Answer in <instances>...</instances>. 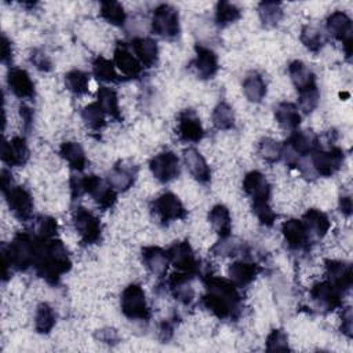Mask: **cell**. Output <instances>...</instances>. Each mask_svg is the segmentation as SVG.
Segmentation results:
<instances>
[{"mask_svg": "<svg viewBox=\"0 0 353 353\" xmlns=\"http://www.w3.org/2000/svg\"><path fill=\"white\" fill-rule=\"evenodd\" d=\"M72 262L66 247L58 239H37V250L33 262L34 272L48 284H57L70 270Z\"/></svg>", "mask_w": 353, "mask_h": 353, "instance_id": "7a4b0ae2", "label": "cell"}, {"mask_svg": "<svg viewBox=\"0 0 353 353\" xmlns=\"http://www.w3.org/2000/svg\"><path fill=\"white\" fill-rule=\"evenodd\" d=\"M97 97H98V103L101 105V108L103 109V112L110 116L113 120L116 121H121V112H120V106H119V99H117V94L114 90L106 87V85H101L97 91Z\"/></svg>", "mask_w": 353, "mask_h": 353, "instance_id": "836d02e7", "label": "cell"}, {"mask_svg": "<svg viewBox=\"0 0 353 353\" xmlns=\"http://www.w3.org/2000/svg\"><path fill=\"white\" fill-rule=\"evenodd\" d=\"M353 316H352V309L346 307L342 313V324H341V330L345 335L352 336V330H353V321H352Z\"/></svg>", "mask_w": 353, "mask_h": 353, "instance_id": "f5cc1de1", "label": "cell"}, {"mask_svg": "<svg viewBox=\"0 0 353 353\" xmlns=\"http://www.w3.org/2000/svg\"><path fill=\"white\" fill-rule=\"evenodd\" d=\"M134 55L145 68H153L159 59V48L156 40L150 37H137L131 41Z\"/></svg>", "mask_w": 353, "mask_h": 353, "instance_id": "d4e9b609", "label": "cell"}, {"mask_svg": "<svg viewBox=\"0 0 353 353\" xmlns=\"http://www.w3.org/2000/svg\"><path fill=\"white\" fill-rule=\"evenodd\" d=\"M99 15L110 25L123 26L127 18L124 7L117 1H102Z\"/></svg>", "mask_w": 353, "mask_h": 353, "instance_id": "ab89813d", "label": "cell"}, {"mask_svg": "<svg viewBox=\"0 0 353 353\" xmlns=\"http://www.w3.org/2000/svg\"><path fill=\"white\" fill-rule=\"evenodd\" d=\"M243 189L251 197L252 204L269 203L270 185L262 172L256 170L247 172L243 179Z\"/></svg>", "mask_w": 353, "mask_h": 353, "instance_id": "e0dca14e", "label": "cell"}, {"mask_svg": "<svg viewBox=\"0 0 353 353\" xmlns=\"http://www.w3.org/2000/svg\"><path fill=\"white\" fill-rule=\"evenodd\" d=\"M113 63L114 66L124 74L125 77L135 79L142 72V65L137 59V57L130 51L127 44L119 43L113 52Z\"/></svg>", "mask_w": 353, "mask_h": 353, "instance_id": "d6986e66", "label": "cell"}, {"mask_svg": "<svg viewBox=\"0 0 353 353\" xmlns=\"http://www.w3.org/2000/svg\"><path fill=\"white\" fill-rule=\"evenodd\" d=\"M7 205L12 215L22 222L30 221L33 216V197L30 192L19 185H11L3 190Z\"/></svg>", "mask_w": 353, "mask_h": 353, "instance_id": "52a82bcc", "label": "cell"}, {"mask_svg": "<svg viewBox=\"0 0 353 353\" xmlns=\"http://www.w3.org/2000/svg\"><path fill=\"white\" fill-rule=\"evenodd\" d=\"M258 14L263 25L276 26L283 18V7L277 1H262L258 6Z\"/></svg>", "mask_w": 353, "mask_h": 353, "instance_id": "7bdbcfd3", "label": "cell"}, {"mask_svg": "<svg viewBox=\"0 0 353 353\" xmlns=\"http://www.w3.org/2000/svg\"><path fill=\"white\" fill-rule=\"evenodd\" d=\"M142 261L150 273L157 277H163L167 273L170 263L168 254L165 250L157 245H149L142 248Z\"/></svg>", "mask_w": 353, "mask_h": 353, "instance_id": "603a6c76", "label": "cell"}, {"mask_svg": "<svg viewBox=\"0 0 353 353\" xmlns=\"http://www.w3.org/2000/svg\"><path fill=\"white\" fill-rule=\"evenodd\" d=\"M319 99H320V92L316 88H312V90H306V91H302L299 92V110H302L303 113H310L312 110L316 109L317 103H319Z\"/></svg>", "mask_w": 353, "mask_h": 353, "instance_id": "681fc988", "label": "cell"}, {"mask_svg": "<svg viewBox=\"0 0 353 353\" xmlns=\"http://www.w3.org/2000/svg\"><path fill=\"white\" fill-rule=\"evenodd\" d=\"M302 222L309 233L310 237H317V239H321L327 234V232L330 230V226H331V222L328 219V216L317 210V208H310L305 212L303 218H302Z\"/></svg>", "mask_w": 353, "mask_h": 353, "instance_id": "83f0119b", "label": "cell"}, {"mask_svg": "<svg viewBox=\"0 0 353 353\" xmlns=\"http://www.w3.org/2000/svg\"><path fill=\"white\" fill-rule=\"evenodd\" d=\"M281 233L284 236V240L290 250L294 251H302L309 247L310 236L302 222V219L291 218L281 225Z\"/></svg>", "mask_w": 353, "mask_h": 353, "instance_id": "5bb4252c", "label": "cell"}, {"mask_svg": "<svg viewBox=\"0 0 353 353\" xmlns=\"http://www.w3.org/2000/svg\"><path fill=\"white\" fill-rule=\"evenodd\" d=\"M266 350H290L287 334L283 330H273L266 338Z\"/></svg>", "mask_w": 353, "mask_h": 353, "instance_id": "c3c4849f", "label": "cell"}, {"mask_svg": "<svg viewBox=\"0 0 353 353\" xmlns=\"http://www.w3.org/2000/svg\"><path fill=\"white\" fill-rule=\"evenodd\" d=\"M325 273L328 276V281L334 284L342 294L349 291L353 283L352 266L343 261L328 259L325 261Z\"/></svg>", "mask_w": 353, "mask_h": 353, "instance_id": "ac0fdd59", "label": "cell"}, {"mask_svg": "<svg viewBox=\"0 0 353 353\" xmlns=\"http://www.w3.org/2000/svg\"><path fill=\"white\" fill-rule=\"evenodd\" d=\"M343 163V152L339 148H331L328 150L316 149L310 153V161L313 171L321 176L334 175Z\"/></svg>", "mask_w": 353, "mask_h": 353, "instance_id": "ba28073f", "label": "cell"}, {"mask_svg": "<svg viewBox=\"0 0 353 353\" xmlns=\"http://www.w3.org/2000/svg\"><path fill=\"white\" fill-rule=\"evenodd\" d=\"M73 225L77 230L80 240L85 245L97 244L102 237V225L99 219L87 208L77 207L73 211Z\"/></svg>", "mask_w": 353, "mask_h": 353, "instance_id": "8992f818", "label": "cell"}, {"mask_svg": "<svg viewBox=\"0 0 353 353\" xmlns=\"http://www.w3.org/2000/svg\"><path fill=\"white\" fill-rule=\"evenodd\" d=\"M55 321H57V314H55L54 309L46 302L39 303V306L36 307V313H34L36 331L39 334H48L54 328Z\"/></svg>", "mask_w": 353, "mask_h": 353, "instance_id": "d590c367", "label": "cell"}, {"mask_svg": "<svg viewBox=\"0 0 353 353\" xmlns=\"http://www.w3.org/2000/svg\"><path fill=\"white\" fill-rule=\"evenodd\" d=\"M178 137L183 142H199L204 137V128L197 113L192 109H185L178 114Z\"/></svg>", "mask_w": 353, "mask_h": 353, "instance_id": "4fadbf2b", "label": "cell"}, {"mask_svg": "<svg viewBox=\"0 0 353 353\" xmlns=\"http://www.w3.org/2000/svg\"><path fill=\"white\" fill-rule=\"evenodd\" d=\"M59 154L69 164V167L72 170L81 172L85 168L87 157H85L84 149L81 148L80 143L72 142V141L63 142L59 148Z\"/></svg>", "mask_w": 353, "mask_h": 353, "instance_id": "f1b7e54d", "label": "cell"}, {"mask_svg": "<svg viewBox=\"0 0 353 353\" xmlns=\"http://www.w3.org/2000/svg\"><path fill=\"white\" fill-rule=\"evenodd\" d=\"M205 294L201 298L203 306L221 320L236 319L240 313L241 296L237 287L226 279L208 276L204 280Z\"/></svg>", "mask_w": 353, "mask_h": 353, "instance_id": "6da1fadb", "label": "cell"}, {"mask_svg": "<svg viewBox=\"0 0 353 353\" xmlns=\"http://www.w3.org/2000/svg\"><path fill=\"white\" fill-rule=\"evenodd\" d=\"M301 41L309 51L317 52L325 44V36L316 26L307 25V26H303V29L301 30Z\"/></svg>", "mask_w": 353, "mask_h": 353, "instance_id": "f6af8a7d", "label": "cell"}, {"mask_svg": "<svg viewBox=\"0 0 353 353\" xmlns=\"http://www.w3.org/2000/svg\"><path fill=\"white\" fill-rule=\"evenodd\" d=\"M149 168H150L152 174L154 175V178L163 183L171 182L181 172L179 159L176 157V154L174 152H170V150L156 154L150 160Z\"/></svg>", "mask_w": 353, "mask_h": 353, "instance_id": "30bf717a", "label": "cell"}, {"mask_svg": "<svg viewBox=\"0 0 353 353\" xmlns=\"http://www.w3.org/2000/svg\"><path fill=\"white\" fill-rule=\"evenodd\" d=\"M7 84L11 92L21 99H30L34 97V84L25 69L11 68L7 74Z\"/></svg>", "mask_w": 353, "mask_h": 353, "instance_id": "ffe728a7", "label": "cell"}, {"mask_svg": "<svg viewBox=\"0 0 353 353\" xmlns=\"http://www.w3.org/2000/svg\"><path fill=\"white\" fill-rule=\"evenodd\" d=\"M327 30L330 32V34L342 41L343 46V51L346 54V57L349 58L352 55V19L342 11H335L332 14L328 15L327 18Z\"/></svg>", "mask_w": 353, "mask_h": 353, "instance_id": "7c38bea8", "label": "cell"}, {"mask_svg": "<svg viewBox=\"0 0 353 353\" xmlns=\"http://www.w3.org/2000/svg\"><path fill=\"white\" fill-rule=\"evenodd\" d=\"M58 233V222L48 215H40L33 221L32 234L37 239H54Z\"/></svg>", "mask_w": 353, "mask_h": 353, "instance_id": "60d3db41", "label": "cell"}, {"mask_svg": "<svg viewBox=\"0 0 353 353\" xmlns=\"http://www.w3.org/2000/svg\"><path fill=\"white\" fill-rule=\"evenodd\" d=\"M353 210V204H352V199L349 196H343L339 199V211L345 215L349 216L352 214Z\"/></svg>", "mask_w": 353, "mask_h": 353, "instance_id": "9f6ffc18", "label": "cell"}, {"mask_svg": "<svg viewBox=\"0 0 353 353\" xmlns=\"http://www.w3.org/2000/svg\"><path fill=\"white\" fill-rule=\"evenodd\" d=\"M92 74L97 77V80L103 83H114L119 80L114 63L101 55L92 61Z\"/></svg>", "mask_w": 353, "mask_h": 353, "instance_id": "74e56055", "label": "cell"}, {"mask_svg": "<svg viewBox=\"0 0 353 353\" xmlns=\"http://www.w3.org/2000/svg\"><path fill=\"white\" fill-rule=\"evenodd\" d=\"M30 62L33 63V66L41 72H50L52 68L51 59L48 58V55L46 52H43L41 50H33L30 52Z\"/></svg>", "mask_w": 353, "mask_h": 353, "instance_id": "816d5d0a", "label": "cell"}, {"mask_svg": "<svg viewBox=\"0 0 353 353\" xmlns=\"http://www.w3.org/2000/svg\"><path fill=\"white\" fill-rule=\"evenodd\" d=\"M252 211L258 221L265 226H272L276 221V214L273 212L269 203H258L252 204Z\"/></svg>", "mask_w": 353, "mask_h": 353, "instance_id": "f907efd6", "label": "cell"}, {"mask_svg": "<svg viewBox=\"0 0 353 353\" xmlns=\"http://www.w3.org/2000/svg\"><path fill=\"white\" fill-rule=\"evenodd\" d=\"M192 277L193 274L179 272L171 274V277L168 279V285L172 296L183 305H190L194 299V290L190 284Z\"/></svg>", "mask_w": 353, "mask_h": 353, "instance_id": "cb8c5ba5", "label": "cell"}, {"mask_svg": "<svg viewBox=\"0 0 353 353\" xmlns=\"http://www.w3.org/2000/svg\"><path fill=\"white\" fill-rule=\"evenodd\" d=\"M288 74L298 92L317 87L313 72L302 61H292L288 65Z\"/></svg>", "mask_w": 353, "mask_h": 353, "instance_id": "4316f807", "label": "cell"}, {"mask_svg": "<svg viewBox=\"0 0 353 353\" xmlns=\"http://www.w3.org/2000/svg\"><path fill=\"white\" fill-rule=\"evenodd\" d=\"M183 161L190 175L200 183H208L211 179V170L199 150L188 148L183 152Z\"/></svg>", "mask_w": 353, "mask_h": 353, "instance_id": "7402d4cb", "label": "cell"}, {"mask_svg": "<svg viewBox=\"0 0 353 353\" xmlns=\"http://www.w3.org/2000/svg\"><path fill=\"white\" fill-rule=\"evenodd\" d=\"M120 306L123 314L130 320H149L150 317L146 296L139 284H130L123 290Z\"/></svg>", "mask_w": 353, "mask_h": 353, "instance_id": "277c9868", "label": "cell"}, {"mask_svg": "<svg viewBox=\"0 0 353 353\" xmlns=\"http://www.w3.org/2000/svg\"><path fill=\"white\" fill-rule=\"evenodd\" d=\"M194 51L196 57L193 59V66L196 73L200 79H212L219 69L216 54L211 48L200 44L194 47Z\"/></svg>", "mask_w": 353, "mask_h": 353, "instance_id": "44dd1931", "label": "cell"}, {"mask_svg": "<svg viewBox=\"0 0 353 353\" xmlns=\"http://www.w3.org/2000/svg\"><path fill=\"white\" fill-rule=\"evenodd\" d=\"M1 160L10 167H21L29 160V148L23 137H14L1 143Z\"/></svg>", "mask_w": 353, "mask_h": 353, "instance_id": "2e32d148", "label": "cell"}, {"mask_svg": "<svg viewBox=\"0 0 353 353\" xmlns=\"http://www.w3.org/2000/svg\"><path fill=\"white\" fill-rule=\"evenodd\" d=\"M243 92L250 102H261L266 95V83L263 77L256 72L250 73L243 81Z\"/></svg>", "mask_w": 353, "mask_h": 353, "instance_id": "e575fe53", "label": "cell"}, {"mask_svg": "<svg viewBox=\"0 0 353 353\" xmlns=\"http://www.w3.org/2000/svg\"><path fill=\"white\" fill-rule=\"evenodd\" d=\"M170 263L183 273L194 274L199 270V259L188 241H176L168 250Z\"/></svg>", "mask_w": 353, "mask_h": 353, "instance_id": "8fae6325", "label": "cell"}, {"mask_svg": "<svg viewBox=\"0 0 353 353\" xmlns=\"http://www.w3.org/2000/svg\"><path fill=\"white\" fill-rule=\"evenodd\" d=\"M241 250H243V244L239 240L228 236V237L219 239V241H216L215 245L211 248V252L214 255H221V256H233V255H237Z\"/></svg>", "mask_w": 353, "mask_h": 353, "instance_id": "7dc6e473", "label": "cell"}, {"mask_svg": "<svg viewBox=\"0 0 353 353\" xmlns=\"http://www.w3.org/2000/svg\"><path fill=\"white\" fill-rule=\"evenodd\" d=\"M153 211L163 223L181 221V219H185L188 215L179 197L171 192H165L160 194L153 201Z\"/></svg>", "mask_w": 353, "mask_h": 353, "instance_id": "9c48e42d", "label": "cell"}, {"mask_svg": "<svg viewBox=\"0 0 353 353\" xmlns=\"http://www.w3.org/2000/svg\"><path fill=\"white\" fill-rule=\"evenodd\" d=\"M212 124L218 130H230L234 125L233 109L226 102H219L212 112Z\"/></svg>", "mask_w": 353, "mask_h": 353, "instance_id": "ee69618b", "label": "cell"}, {"mask_svg": "<svg viewBox=\"0 0 353 353\" xmlns=\"http://www.w3.org/2000/svg\"><path fill=\"white\" fill-rule=\"evenodd\" d=\"M283 145L273 138H263L258 145V154L268 163H274L281 157Z\"/></svg>", "mask_w": 353, "mask_h": 353, "instance_id": "bcb514c9", "label": "cell"}, {"mask_svg": "<svg viewBox=\"0 0 353 353\" xmlns=\"http://www.w3.org/2000/svg\"><path fill=\"white\" fill-rule=\"evenodd\" d=\"M19 114H21V119L25 124V128H29L30 124H32V120H33V114H32V109L28 108L26 105H21L19 106Z\"/></svg>", "mask_w": 353, "mask_h": 353, "instance_id": "11a10c76", "label": "cell"}, {"mask_svg": "<svg viewBox=\"0 0 353 353\" xmlns=\"http://www.w3.org/2000/svg\"><path fill=\"white\" fill-rule=\"evenodd\" d=\"M106 179H108V183L116 192H124L132 186L135 179V171H132L131 167L117 164L108 172Z\"/></svg>", "mask_w": 353, "mask_h": 353, "instance_id": "d6a6232c", "label": "cell"}, {"mask_svg": "<svg viewBox=\"0 0 353 353\" xmlns=\"http://www.w3.org/2000/svg\"><path fill=\"white\" fill-rule=\"evenodd\" d=\"M88 84H90L88 73H85L80 69H73L65 74V85L74 95L87 94Z\"/></svg>", "mask_w": 353, "mask_h": 353, "instance_id": "f35d334b", "label": "cell"}, {"mask_svg": "<svg viewBox=\"0 0 353 353\" xmlns=\"http://www.w3.org/2000/svg\"><path fill=\"white\" fill-rule=\"evenodd\" d=\"M276 121L284 130H295L301 124V113L295 103L291 102H281L274 109Z\"/></svg>", "mask_w": 353, "mask_h": 353, "instance_id": "4dcf8cb0", "label": "cell"}, {"mask_svg": "<svg viewBox=\"0 0 353 353\" xmlns=\"http://www.w3.org/2000/svg\"><path fill=\"white\" fill-rule=\"evenodd\" d=\"M12 59V47L11 41L7 39L6 34L1 36V62L10 63Z\"/></svg>", "mask_w": 353, "mask_h": 353, "instance_id": "db71d44e", "label": "cell"}, {"mask_svg": "<svg viewBox=\"0 0 353 353\" xmlns=\"http://www.w3.org/2000/svg\"><path fill=\"white\" fill-rule=\"evenodd\" d=\"M152 30L154 34L167 40L178 37L181 30L178 10L170 4L157 6L152 17Z\"/></svg>", "mask_w": 353, "mask_h": 353, "instance_id": "5b68a950", "label": "cell"}, {"mask_svg": "<svg viewBox=\"0 0 353 353\" xmlns=\"http://www.w3.org/2000/svg\"><path fill=\"white\" fill-rule=\"evenodd\" d=\"M284 145L291 148L299 157H303L317 149V139L312 134L303 131H294Z\"/></svg>", "mask_w": 353, "mask_h": 353, "instance_id": "1f68e13d", "label": "cell"}, {"mask_svg": "<svg viewBox=\"0 0 353 353\" xmlns=\"http://www.w3.org/2000/svg\"><path fill=\"white\" fill-rule=\"evenodd\" d=\"M37 250V237L32 233H18L10 244L1 245L3 261V280L11 276V270L23 272L33 266Z\"/></svg>", "mask_w": 353, "mask_h": 353, "instance_id": "3957f363", "label": "cell"}, {"mask_svg": "<svg viewBox=\"0 0 353 353\" xmlns=\"http://www.w3.org/2000/svg\"><path fill=\"white\" fill-rule=\"evenodd\" d=\"M241 17V10L229 1H219L215 8V22L218 26H226Z\"/></svg>", "mask_w": 353, "mask_h": 353, "instance_id": "b9f144b4", "label": "cell"}, {"mask_svg": "<svg viewBox=\"0 0 353 353\" xmlns=\"http://www.w3.org/2000/svg\"><path fill=\"white\" fill-rule=\"evenodd\" d=\"M310 298L324 310H334L342 305V292L328 280L314 284L310 290Z\"/></svg>", "mask_w": 353, "mask_h": 353, "instance_id": "9a60e30c", "label": "cell"}, {"mask_svg": "<svg viewBox=\"0 0 353 353\" xmlns=\"http://www.w3.org/2000/svg\"><path fill=\"white\" fill-rule=\"evenodd\" d=\"M259 270L261 269L256 263L245 262V261H237V262H233L229 266L228 274L230 277V281L236 287H245V285L251 284L255 280Z\"/></svg>", "mask_w": 353, "mask_h": 353, "instance_id": "484cf974", "label": "cell"}, {"mask_svg": "<svg viewBox=\"0 0 353 353\" xmlns=\"http://www.w3.org/2000/svg\"><path fill=\"white\" fill-rule=\"evenodd\" d=\"M105 116H106V113L103 112V109L101 108V105L98 102L88 103L81 110L83 121L85 123V125L88 128H91L94 131H99L106 125Z\"/></svg>", "mask_w": 353, "mask_h": 353, "instance_id": "8d00e7d4", "label": "cell"}, {"mask_svg": "<svg viewBox=\"0 0 353 353\" xmlns=\"http://www.w3.org/2000/svg\"><path fill=\"white\" fill-rule=\"evenodd\" d=\"M208 221L221 239L230 236L232 218H230L229 210L223 204H216L210 210Z\"/></svg>", "mask_w": 353, "mask_h": 353, "instance_id": "f546056e", "label": "cell"}]
</instances>
